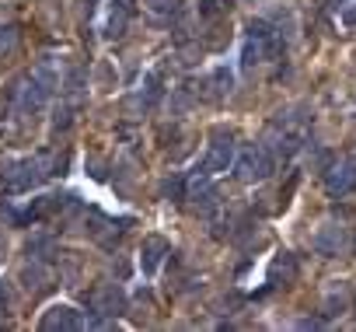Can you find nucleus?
<instances>
[{"mask_svg": "<svg viewBox=\"0 0 356 332\" xmlns=\"http://www.w3.org/2000/svg\"><path fill=\"white\" fill-rule=\"evenodd\" d=\"M311 248L318 255H325V259H335V255H346L353 248V238H349V231L342 224H321L314 231V238H311Z\"/></svg>", "mask_w": 356, "mask_h": 332, "instance_id": "nucleus-6", "label": "nucleus"}, {"mask_svg": "<svg viewBox=\"0 0 356 332\" xmlns=\"http://www.w3.org/2000/svg\"><path fill=\"white\" fill-rule=\"evenodd\" d=\"M56 88H60V74L53 70L49 60H42L32 74H25L22 81H15V88H11V112H15V116H32V112H39V109L53 98Z\"/></svg>", "mask_w": 356, "mask_h": 332, "instance_id": "nucleus-1", "label": "nucleus"}, {"mask_svg": "<svg viewBox=\"0 0 356 332\" xmlns=\"http://www.w3.org/2000/svg\"><path fill=\"white\" fill-rule=\"evenodd\" d=\"M311 133V119L304 112H276V119L266 129V143L276 157H293Z\"/></svg>", "mask_w": 356, "mask_h": 332, "instance_id": "nucleus-3", "label": "nucleus"}, {"mask_svg": "<svg viewBox=\"0 0 356 332\" xmlns=\"http://www.w3.org/2000/svg\"><path fill=\"white\" fill-rule=\"evenodd\" d=\"M210 84H213V98H224V95H231L234 77H231V70H227V67H220V70H213Z\"/></svg>", "mask_w": 356, "mask_h": 332, "instance_id": "nucleus-13", "label": "nucleus"}, {"mask_svg": "<svg viewBox=\"0 0 356 332\" xmlns=\"http://www.w3.org/2000/svg\"><path fill=\"white\" fill-rule=\"evenodd\" d=\"M280 35H276V29L266 22V18H259V22H252L248 25V39H245V49H241V67L248 70V67H255V63H266V60H273L276 53H280Z\"/></svg>", "mask_w": 356, "mask_h": 332, "instance_id": "nucleus-5", "label": "nucleus"}, {"mask_svg": "<svg viewBox=\"0 0 356 332\" xmlns=\"http://www.w3.org/2000/svg\"><path fill=\"white\" fill-rule=\"evenodd\" d=\"M88 308H91L98 318H115V315H122L126 297H122V290H119L115 283H108V287H98V290L88 294Z\"/></svg>", "mask_w": 356, "mask_h": 332, "instance_id": "nucleus-10", "label": "nucleus"}, {"mask_svg": "<svg viewBox=\"0 0 356 332\" xmlns=\"http://www.w3.org/2000/svg\"><path fill=\"white\" fill-rule=\"evenodd\" d=\"M39 329H42V332H81V329H88V318H84L77 308L53 304V308L42 315Z\"/></svg>", "mask_w": 356, "mask_h": 332, "instance_id": "nucleus-8", "label": "nucleus"}, {"mask_svg": "<svg viewBox=\"0 0 356 332\" xmlns=\"http://www.w3.org/2000/svg\"><path fill=\"white\" fill-rule=\"evenodd\" d=\"M293 276H297V259H293L290 252H280V255H276V262H273L269 280H273V283H280V280H283V283H290Z\"/></svg>", "mask_w": 356, "mask_h": 332, "instance_id": "nucleus-12", "label": "nucleus"}, {"mask_svg": "<svg viewBox=\"0 0 356 332\" xmlns=\"http://www.w3.org/2000/svg\"><path fill=\"white\" fill-rule=\"evenodd\" d=\"M49 175H56V154L53 150H39L32 157H18V161H8L4 164V193L18 196V193H32L35 186H42Z\"/></svg>", "mask_w": 356, "mask_h": 332, "instance_id": "nucleus-2", "label": "nucleus"}, {"mask_svg": "<svg viewBox=\"0 0 356 332\" xmlns=\"http://www.w3.org/2000/svg\"><path fill=\"white\" fill-rule=\"evenodd\" d=\"M234 136L231 133H224V129H217L213 136H210V147H207V157H203V168L210 172V175H217V172H227V168H234Z\"/></svg>", "mask_w": 356, "mask_h": 332, "instance_id": "nucleus-7", "label": "nucleus"}, {"mask_svg": "<svg viewBox=\"0 0 356 332\" xmlns=\"http://www.w3.org/2000/svg\"><path fill=\"white\" fill-rule=\"evenodd\" d=\"M18 42V29L15 25H8V29H0V49H11Z\"/></svg>", "mask_w": 356, "mask_h": 332, "instance_id": "nucleus-15", "label": "nucleus"}, {"mask_svg": "<svg viewBox=\"0 0 356 332\" xmlns=\"http://www.w3.org/2000/svg\"><path fill=\"white\" fill-rule=\"evenodd\" d=\"M164 255H168V242H164V238H157V235H154V238H147V242H143V255H140V269H143L147 276H154Z\"/></svg>", "mask_w": 356, "mask_h": 332, "instance_id": "nucleus-11", "label": "nucleus"}, {"mask_svg": "<svg viewBox=\"0 0 356 332\" xmlns=\"http://www.w3.org/2000/svg\"><path fill=\"white\" fill-rule=\"evenodd\" d=\"M143 8L154 15V18H171L178 11V0H143Z\"/></svg>", "mask_w": 356, "mask_h": 332, "instance_id": "nucleus-14", "label": "nucleus"}, {"mask_svg": "<svg viewBox=\"0 0 356 332\" xmlns=\"http://www.w3.org/2000/svg\"><path fill=\"white\" fill-rule=\"evenodd\" d=\"M273 172H276V154L269 150V143H248L234 157V179L238 182H262Z\"/></svg>", "mask_w": 356, "mask_h": 332, "instance_id": "nucleus-4", "label": "nucleus"}, {"mask_svg": "<svg viewBox=\"0 0 356 332\" xmlns=\"http://www.w3.org/2000/svg\"><path fill=\"white\" fill-rule=\"evenodd\" d=\"M325 189H328V196L356 193V157H342L339 164H332L325 175Z\"/></svg>", "mask_w": 356, "mask_h": 332, "instance_id": "nucleus-9", "label": "nucleus"}]
</instances>
